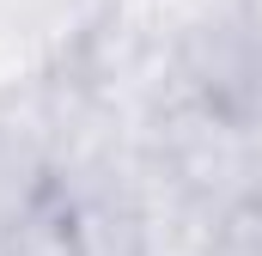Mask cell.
I'll return each mask as SVG.
<instances>
[{
    "label": "cell",
    "mask_w": 262,
    "mask_h": 256,
    "mask_svg": "<svg viewBox=\"0 0 262 256\" xmlns=\"http://www.w3.org/2000/svg\"><path fill=\"white\" fill-rule=\"evenodd\" d=\"M177 61H183V79L195 98L262 128V18L244 0H226V6L183 18Z\"/></svg>",
    "instance_id": "obj_1"
},
{
    "label": "cell",
    "mask_w": 262,
    "mask_h": 256,
    "mask_svg": "<svg viewBox=\"0 0 262 256\" xmlns=\"http://www.w3.org/2000/svg\"><path fill=\"white\" fill-rule=\"evenodd\" d=\"M0 256H79L73 214H67V201L49 189V183H43V195L0 232Z\"/></svg>",
    "instance_id": "obj_2"
},
{
    "label": "cell",
    "mask_w": 262,
    "mask_h": 256,
    "mask_svg": "<svg viewBox=\"0 0 262 256\" xmlns=\"http://www.w3.org/2000/svg\"><path fill=\"white\" fill-rule=\"evenodd\" d=\"M244 220H256V226H262V201H256V207H244Z\"/></svg>",
    "instance_id": "obj_3"
},
{
    "label": "cell",
    "mask_w": 262,
    "mask_h": 256,
    "mask_svg": "<svg viewBox=\"0 0 262 256\" xmlns=\"http://www.w3.org/2000/svg\"><path fill=\"white\" fill-rule=\"evenodd\" d=\"M244 6H250V12H256V18H262V0H244Z\"/></svg>",
    "instance_id": "obj_4"
}]
</instances>
